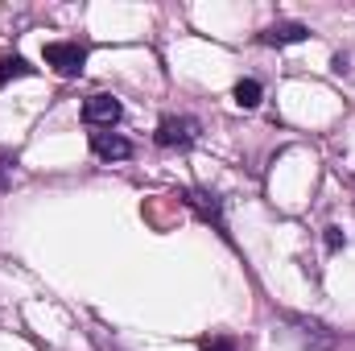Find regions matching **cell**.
<instances>
[{
    "instance_id": "8992f818",
    "label": "cell",
    "mask_w": 355,
    "mask_h": 351,
    "mask_svg": "<svg viewBox=\"0 0 355 351\" xmlns=\"http://www.w3.org/2000/svg\"><path fill=\"white\" fill-rule=\"evenodd\" d=\"M306 37H310V29L302 21H277V25H268L261 33L265 46H293V42H306Z\"/></svg>"
},
{
    "instance_id": "3957f363",
    "label": "cell",
    "mask_w": 355,
    "mask_h": 351,
    "mask_svg": "<svg viewBox=\"0 0 355 351\" xmlns=\"http://www.w3.org/2000/svg\"><path fill=\"white\" fill-rule=\"evenodd\" d=\"M178 198H182L198 219H207V223H215L219 232H227V223H223V207H219L215 194H207V190H178Z\"/></svg>"
},
{
    "instance_id": "ba28073f",
    "label": "cell",
    "mask_w": 355,
    "mask_h": 351,
    "mask_svg": "<svg viewBox=\"0 0 355 351\" xmlns=\"http://www.w3.org/2000/svg\"><path fill=\"white\" fill-rule=\"evenodd\" d=\"M261 95H265V87H261L257 79H240V83H236V103H240V108H257Z\"/></svg>"
},
{
    "instance_id": "30bf717a",
    "label": "cell",
    "mask_w": 355,
    "mask_h": 351,
    "mask_svg": "<svg viewBox=\"0 0 355 351\" xmlns=\"http://www.w3.org/2000/svg\"><path fill=\"white\" fill-rule=\"evenodd\" d=\"M202 351H240V348H236L232 335H211V339H202Z\"/></svg>"
},
{
    "instance_id": "5b68a950",
    "label": "cell",
    "mask_w": 355,
    "mask_h": 351,
    "mask_svg": "<svg viewBox=\"0 0 355 351\" xmlns=\"http://www.w3.org/2000/svg\"><path fill=\"white\" fill-rule=\"evenodd\" d=\"M91 153L103 162H124V157H132V145L124 137H116L112 128H99V132H91Z\"/></svg>"
},
{
    "instance_id": "52a82bcc",
    "label": "cell",
    "mask_w": 355,
    "mask_h": 351,
    "mask_svg": "<svg viewBox=\"0 0 355 351\" xmlns=\"http://www.w3.org/2000/svg\"><path fill=\"white\" fill-rule=\"evenodd\" d=\"M21 75H33V67L25 62V58H0V87H8L12 79H21Z\"/></svg>"
},
{
    "instance_id": "6da1fadb",
    "label": "cell",
    "mask_w": 355,
    "mask_h": 351,
    "mask_svg": "<svg viewBox=\"0 0 355 351\" xmlns=\"http://www.w3.org/2000/svg\"><path fill=\"white\" fill-rule=\"evenodd\" d=\"M46 67H54L62 79H75L87 67V50L79 42H50L46 46Z\"/></svg>"
},
{
    "instance_id": "277c9868",
    "label": "cell",
    "mask_w": 355,
    "mask_h": 351,
    "mask_svg": "<svg viewBox=\"0 0 355 351\" xmlns=\"http://www.w3.org/2000/svg\"><path fill=\"white\" fill-rule=\"evenodd\" d=\"M120 116H124V108L112 95H91L87 103H83V120H87L91 128H112Z\"/></svg>"
},
{
    "instance_id": "9c48e42d",
    "label": "cell",
    "mask_w": 355,
    "mask_h": 351,
    "mask_svg": "<svg viewBox=\"0 0 355 351\" xmlns=\"http://www.w3.org/2000/svg\"><path fill=\"white\" fill-rule=\"evenodd\" d=\"M12 166H17V153L12 149H0V190L12 186Z\"/></svg>"
},
{
    "instance_id": "8fae6325",
    "label": "cell",
    "mask_w": 355,
    "mask_h": 351,
    "mask_svg": "<svg viewBox=\"0 0 355 351\" xmlns=\"http://www.w3.org/2000/svg\"><path fill=\"white\" fill-rule=\"evenodd\" d=\"M327 248H331V252L343 248V232H339V228H327Z\"/></svg>"
},
{
    "instance_id": "7a4b0ae2",
    "label": "cell",
    "mask_w": 355,
    "mask_h": 351,
    "mask_svg": "<svg viewBox=\"0 0 355 351\" xmlns=\"http://www.w3.org/2000/svg\"><path fill=\"white\" fill-rule=\"evenodd\" d=\"M194 141H198V120H190V116H166L157 124V145L162 149H186Z\"/></svg>"
}]
</instances>
